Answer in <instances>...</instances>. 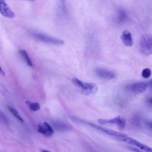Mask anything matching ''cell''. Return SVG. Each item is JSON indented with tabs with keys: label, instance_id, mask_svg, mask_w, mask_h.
I'll return each instance as SVG.
<instances>
[{
	"label": "cell",
	"instance_id": "cell-1",
	"mask_svg": "<svg viewBox=\"0 0 152 152\" xmlns=\"http://www.w3.org/2000/svg\"><path fill=\"white\" fill-rule=\"evenodd\" d=\"M140 51L143 54L148 55L152 53V37L149 35L145 34L141 36L139 43Z\"/></svg>",
	"mask_w": 152,
	"mask_h": 152
},
{
	"label": "cell",
	"instance_id": "cell-2",
	"mask_svg": "<svg viewBox=\"0 0 152 152\" xmlns=\"http://www.w3.org/2000/svg\"><path fill=\"white\" fill-rule=\"evenodd\" d=\"M146 83L139 82L132 83L127 85L126 89L129 91L134 94H140L144 92L147 87Z\"/></svg>",
	"mask_w": 152,
	"mask_h": 152
},
{
	"label": "cell",
	"instance_id": "cell-3",
	"mask_svg": "<svg viewBox=\"0 0 152 152\" xmlns=\"http://www.w3.org/2000/svg\"><path fill=\"white\" fill-rule=\"evenodd\" d=\"M33 36L44 42L56 45H62L64 42L60 40L50 37L39 33H34Z\"/></svg>",
	"mask_w": 152,
	"mask_h": 152
},
{
	"label": "cell",
	"instance_id": "cell-4",
	"mask_svg": "<svg viewBox=\"0 0 152 152\" xmlns=\"http://www.w3.org/2000/svg\"><path fill=\"white\" fill-rule=\"evenodd\" d=\"M119 140L130 144L136 146L147 152H152L151 148L136 140L128 137H117Z\"/></svg>",
	"mask_w": 152,
	"mask_h": 152
},
{
	"label": "cell",
	"instance_id": "cell-5",
	"mask_svg": "<svg viewBox=\"0 0 152 152\" xmlns=\"http://www.w3.org/2000/svg\"><path fill=\"white\" fill-rule=\"evenodd\" d=\"M0 12L7 18L13 19L15 17V13L3 0H0Z\"/></svg>",
	"mask_w": 152,
	"mask_h": 152
},
{
	"label": "cell",
	"instance_id": "cell-6",
	"mask_svg": "<svg viewBox=\"0 0 152 152\" xmlns=\"http://www.w3.org/2000/svg\"><path fill=\"white\" fill-rule=\"evenodd\" d=\"M90 125L97 129L103 131L107 134L111 135V136H115L117 137H127V135L126 134L121 132L116 131L93 124H90Z\"/></svg>",
	"mask_w": 152,
	"mask_h": 152
},
{
	"label": "cell",
	"instance_id": "cell-7",
	"mask_svg": "<svg viewBox=\"0 0 152 152\" xmlns=\"http://www.w3.org/2000/svg\"><path fill=\"white\" fill-rule=\"evenodd\" d=\"M95 72L98 77L104 79L111 80L115 77L113 72L104 69L97 68L96 69Z\"/></svg>",
	"mask_w": 152,
	"mask_h": 152
},
{
	"label": "cell",
	"instance_id": "cell-8",
	"mask_svg": "<svg viewBox=\"0 0 152 152\" xmlns=\"http://www.w3.org/2000/svg\"><path fill=\"white\" fill-rule=\"evenodd\" d=\"M38 131L46 137H50L53 134L54 131L52 128L47 123L40 124L38 126Z\"/></svg>",
	"mask_w": 152,
	"mask_h": 152
},
{
	"label": "cell",
	"instance_id": "cell-9",
	"mask_svg": "<svg viewBox=\"0 0 152 152\" xmlns=\"http://www.w3.org/2000/svg\"><path fill=\"white\" fill-rule=\"evenodd\" d=\"M98 87L94 83H84L81 89L83 93L86 95H88L95 93L98 90Z\"/></svg>",
	"mask_w": 152,
	"mask_h": 152
},
{
	"label": "cell",
	"instance_id": "cell-10",
	"mask_svg": "<svg viewBox=\"0 0 152 152\" xmlns=\"http://www.w3.org/2000/svg\"><path fill=\"white\" fill-rule=\"evenodd\" d=\"M121 39L123 43L127 46H131L133 44L131 33L128 30H125L123 33Z\"/></svg>",
	"mask_w": 152,
	"mask_h": 152
},
{
	"label": "cell",
	"instance_id": "cell-11",
	"mask_svg": "<svg viewBox=\"0 0 152 152\" xmlns=\"http://www.w3.org/2000/svg\"><path fill=\"white\" fill-rule=\"evenodd\" d=\"M122 117L118 116L113 119H99L97 122L98 123L101 125H104L106 124H114L117 126L119 124Z\"/></svg>",
	"mask_w": 152,
	"mask_h": 152
},
{
	"label": "cell",
	"instance_id": "cell-12",
	"mask_svg": "<svg viewBox=\"0 0 152 152\" xmlns=\"http://www.w3.org/2000/svg\"><path fill=\"white\" fill-rule=\"evenodd\" d=\"M19 53L25 59L27 64L29 66H32V62L26 50H20Z\"/></svg>",
	"mask_w": 152,
	"mask_h": 152
},
{
	"label": "cell",
	"instance_id": "cell-13",
	"mask_svg": "<svg viewBox=\"0 0 152 152\" xmlns=\"http://www.w3.org/2000/svg\"><path fill=\"white\" fill-rule=\"evenodd\" d=\"M8 109L17 119L22 122H24L22 118L20 116L17 110L15 109L10 106H8Z\"/></svg>",
	"mask_w": 152,
	"mask_h": 152
},
{
	"label": "cell",
	"instance_id": "cell-14",
	"mask_svg": "<svg viewBox=\"0 0 152 152\" xmlns=\"http://www.w3.org/2000/svg\"><path fill=\"white\" fill-rule=\"evenodd\" d=\"M26 104L29 107V109L32 111H37L40 109V105L37 103H32L29 101H27Z\"/></svg>",
	"mask_w": 152,
	"mask_h": 152
},
{
	"label": "cell",
	"instance_id": "cell-15",
	"mask_svg": "<svg viewBox=\"0 0 152 152\" xmlns=\"http://www.w3.org/2000/svg\"><path fill=\"white\" fill-rule=\"evenodd\" d=\"M151 74V70L148 68H146L144 69L141 73L142 77L146 79L149 78Z\"/></svg>",
	"mask_w": 152,
	"mask_h": 152
},
{
	"label": "cell",
	"instance_id": "cell-16",
	"mask_svg": "<svg viewBox=\"0 0 152 152\" xmlns=\"http://www.w3.org/2000/svg\"><path fill=\"white\" fill-rule=\"evenodd\" d=\"M72 82L75 85L81 89L83 87L84 84L83 82L76 78H74L72 79Z\"/></svg>",
	"mask_w": 152,
	"mask_h": 152
},
{
	"label": "cell",
	"instance_id": "cell-17",
	"mask_svg": "<svg viewBox=\"0 0 152 152\" xmlns=\"http://www.w3.org/2000/svg\"><path fill=\"white\" fill-rule=\"evenodd\" d=\"M0 121L6 124H7L8 123L6 117L4 114L1 111H0Z\"/></svg>",
	"mask_w": 152,
	"mask_h": 152
},
{
	"label": "cell",
	"instance_id": "cell-18",
	"mask_svg": "<svg viewBox=\"0 0 152 152\" xmlns=\"http://www.w3.org/2000/svg\"><path fill=\"white\" fill-rule=\"evenodd\" d=\"M125 125L126 122L124 118H122L119 124L117 126L120 130H123L125 128Z\"/></svg>",
	"mask_w": 152,
	"mask_h": 152
},
{
	"label": "cell",
	"instance_id": "cell-19",
	"mask_svg": "<svg viewBox=\"0 0 152 152\" xmlns=\"http://www.w3.org/2000/svg\"><path fill=\"white\" fill-rule=\"evenodd\" d=\"M130 149L135 152H143L142 151L136 148L133 147L130 148Z\"/></svg>",
	"mask_w": 152,
	"mask_h": 152
},
{
	"label": "cell",
	"instance_id": "cell-20",
	"mask_svg": "<svg viewBox=\"0 0 152 152\" xmlns=\"http://www.w3.org/2000/svg\"><path fill=\"white\" fill-rule=\"evenodd\" d=\"M0 74L3 76H5V73L1 67H0Z\"/></svg>",
	"mask_w": 152,
	"mask_h": 152
},
{
	"label": "cell",
	"instance_id": "cell-21",
	"mask_svg": "<svg viewBox=\"0 0 152 152\" xmlns=\"http://www.w3.org/2000/svg\"><path fill=\"white\" fill-rule=\"evenodd\" d=\"M148 85L150 88L152 89V80H151L148 82Z\"/></svg>",
	"mask_w": 152,
	"mask_h": 152
},
{
	"label": "cell",
	"instance_id": "cell-22",
	"mask_svg": "<svg viewBox=\"0 0 152 152\" xmlns=\"http://www.w3.org/2000/svg\"><path fill=\"white\" fill-rule=\"evenodd\" d=\"M42 152H50L48 151L45 150H43L42 151Z\"/></svg>",
	"mask_w": 152,
	"mask_h": 152
}]
</instances>
